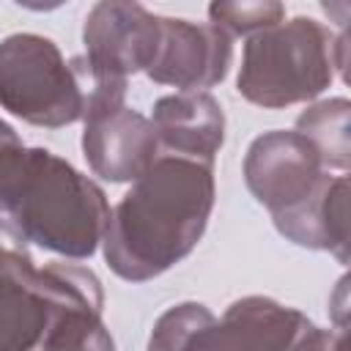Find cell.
Masks as SVG:
<instances>
[{
    "label": "cell",
    "mask_w": 351,
    "mask_h": 351,
    "mask_svg": "<svg viewBox=\"0 0 351 351\" xmlns=\"http://www.w3.org/2000/svg\"><path fill=\"white\" fill-rule=\"evenodd\" d=\"M208 14H211V19H214V25L217 27H228L230 33H247V30H252V27H266V25H274L277 22V16L282 14V8L280 5H219V3H214L211 8H208Z\"/></svg>",
    "instance_id": "cell-12"
},
{
    "label": "cell",
    "mask_w": 351,
    "mask_h": 351,
    "mask_svg": "<svg viewBox=\"0 0 351 351\" xmlns=\"http://www.w3.org/2000/svg\"><path fill=\"white\" fill-rule=\"evenodd\" d=\"M230 60V36L217 25H192L186 19H159V49L148 69L156 82L176 88H208L225 77Z\"/></svg>",
    "instance_id": "cell-9"
},
{
    "label": "cell",
    "mask_w": 351,
    "mask_h": 351,
    "mask_svg": "<svg viewBox=\"0 0 351 351\" xmlns=\"http://www.w3.org/2000/svg\"><path fill=\"white\" fill-rule=\"evenodd\" d=\"M85 156L93 170L112 181L140 178L154 165V129L123 107V82H96L88 101Z\"/></svg>",
    "instance_id": "cell-6"
},
{
    "label": "cell",
    "mask_w": 351,
    "mask_h": 351,
    "mask_svg": "<svg viewBox=\"0 0 351 351\" xmlns=\"http://www.w3.org/2000/svg\"><path fill=\"white\" fill-rule=\"evenodd\" d=\"M332 38L315 19H293L258 33L244 49L239 93L263 107L310 99L329 82Z\"/></svg>",
    "instance_id": "cell-4"
},
{
    "label": "cell",
    "mask_w": 351,
    "mask_h": 351,
    "mask_svg": "<svg viewBox=\"0 0 351 351\" xmlns=\"http://www.w3.org/2000/svg\"><path fill=\"white\" fill-rule=\"evenodd\" d=\"M99 296L63 304L44 335L41 351H112V340L99 321Z\"/></svg>",
    "instance_id": "cell-11"
},
{
    "label": "cell",
    "mask_w": 351,
    "mask_h": 351,
    "mask_svg": "<svg viewBox=\"0 0 351 351\" xmlns=\"http://www.w3.org/2000/svg\"><path fill=\"white\" fill-rule=\"evenodd\" d=\"M211 170L167 156L151 165L107 219L104 252L126 280H145L184 258L211 211Z\"/></svg>",
    "instance_id": "cell-1"
},
{
    "label": "cell",
    "mask_w": 351,
    "mask_h": 351,
    "mask_svg": "<svg viewBox=\"0 0 351 351\" xmlns=\"http://www.w3.org/2000/svg\"><path fill=\"white\" fill-rule=\"evenodd\" d=\"M154 132H159V137L178 151V159L208 167L217 145L222 143V112L206 93L167 96L156 104Z\"/></svg>",
    "instance_id": "cell-10"
},
{
    "label": "cell",
    "mask_w": 351,
    "mask_h": 351,
    "mask_svg": "<svg viewBox=\"0 0 351 351\" xmlns=\"http://www.w3.org/2000/svg\"><path fill=\"white\" fill-rule=\"evenodd\" d=\"M0 101L25 121L47 126L71 123L85 104L58 47L27 33L0 44Z\"/></svg>",
    "instance_id": "cell-5"
},
{
    "label": "cell",
    "mask_w": 351,
    "mask_h": 351,
    "mask_svg": "<svg viewBox=\"0 0 351 351\" xmlns=\"http://www.w3.org/2000/svg\"><path fill=\"white\" fill-rule=\"evenodd\" d=\"M88 71L96 82H123L126 71L154 63L159 19L140 5L101 3L85 22Z\"/></svg>",
    "instance_id": "cell-8"
},
{
    "label": "cell",
    "mask_w": 351,
    "mask_h": 351,
    "mask_svg": "<svg viewBox=\"0 0 351 351\" xmlns=\"http://www.w3.org/2000/svg\"><path fill=\"white\" fill-rule=\"evenodd\" d=\"M16 241L0 225V351H30L63 304L99 296V282L77 266L36 271Z\"/></svg>",
    "instance_id": "cell-3"
},
{
    "label": "cell",
    "mask_w": 351,
    "mask_h": 351,
    "mask_svg": "<svg viewBox=\"0 0 351 351\" xmlns=\"http://www.w3.org/2000/svg\"><path fill=\"white\" fill-rule=\"evenodd\" d=\"M14 137H16V134H14V129H11V126H5V123L0 121V143H3V140H14Z\"/></svg>",
    "instance_id": "cell-13"
},
{
    "label": "cell",
    "mask_w": 351,
    "mask_h": 351,
    "mask_svg": "<svg viewBox=\"0 0 351 351\" xmlns=\"http://www.w3.org/2000/svg\"><path fill=\"white\" fill-rule=\"evenodd\" d=\"M11 214L22 236L71 258L90 255L110 219L104 195L49 151L27 154Z\"/></svg>",
    "instance_id": "cell-2"
},
{
    "label": "cell",
    "mask_w": 351,
    "mask_h": 351,
    "mask_svg": "<svg viewBox=\"0 0 351 351\" xmlns=\"http://www.w3.org/2000/svg\"><path fill=\"white\" fill-rule=\"evenodd\" d=\"M318 151L299 134H269L261 137L247 156V181L261 203L274 211V219L296 214L304 200L310 211L324 206V195L315 192L318 184Z\"/></svg>",
    "instance_id": "cell-7"
}]
</instances>
